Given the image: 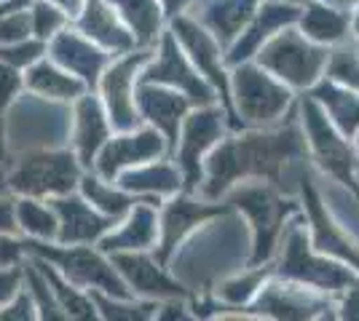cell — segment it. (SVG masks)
Masks as SVG:
<instances>
[{
	"instance_id": "obj_40",
	"label": "cell",
	"mask_w": 359,
	"mask_h": 321,
	"mask_svg": "<svg viewBox=\"0 0 359 321\" xmlns=\"http://www.w3.org/2000/svg\"><path fill=\"white\" fill-rule=\"evenodd\" d=\"M30 311H32L30 297H19L14 303V308H6V311H3V316H6V319H27Z\"/></svg>"
},
{
	"instance_id": "obj_46",
	"label": "cell",
	"mask_w": 359,
	"mask_h": 321,
	"mask_svg": "<svg viewBox=\"0 0 359 321\" xmlns=\"http://www.w3.org/2000/svg\"><path fill=\"white\" fill-rule=\"evenodd\" d=\"M327 6H335V8H344V6H348V3H354V0H325Z\"/></svg>"
},
{
	"instance_id": "obj_17",
	"label": "cell",
	"mask_w": 359,
	"mask_h": 321,
	"mask_svg": "<svg viewBox=\"0 0 359 321\" xmlns=\"http://www.w3.org/2000/svg\"><path fill=\"white\" fill-rule=\"evenodd\" d=\"M57 209V236L62 244H89L94 238H100L113 220L102 217L97 209H91L86 201L81 199H60L51 201Z\"/></svg>"
},
{
	"instance_id": "obj_48",
	"label": "cell",
	"mask_w": 359,
	"mask_h": 321,
	"mask_svg": "<svg viewBox=\"0 0 359 321\" xmlns=\"http://www.w3.org/2000/svg\"><path fill=\"white\" fill-rule=\"evenodd\" d=\"M3 187H6V177H0V193H3Z\"/></svg>"
},
{
	"instance_id": "obj_25",
	"label": "cell",
	"mask_w": 359,
	"mask_h": 321,
	"mask_svg": "<svg viewBox=\"0 0 359 321\" xmlns=\"http://www.w3.org/2000/svg\"><path fill=\"white\" fill-rule=\"evenodd\" d=\"M158 238V217L148 204H135L126 225L105 238V249H145Z\"/></svg>"
},
{
	"instance_id": "obj_23",
	"label": "cell",
	"mask_w": 359,
	"mask_h": 321,
	"mask_svg": "<svg viewBox=\"0 0 359 321\" xmlns=\"http://www.w3.org/2000/svg\"><path fill=\"white\" fill-rule=\"evenodd\" d=\"M75 148L83 164H91V158L97 155V150L105 145L107 139V115L102 113V107L97 99L83 97L78 107H75Z\"/></svg>"
},
{
	"instance_id": "obj_37",
	"label": "cell",
	"mask_w": 359,
	"mask_h": 321,
	"mask_svg": "<svg viewBox=\"0 0 359 321\" xmlns=\"http://www.w3.org/2000/svg\"><path fill=\"white\" fill-rule=\"evenodd\" d=\"M16 89H19V76H16L11 67H3L0 64V107H6L14 99Z\"/></svg>"
},
{
	"instance_id": "obj_19",
	"label": "cell",
	"mask_w": 359,
	"mask_h": 321,
	"mask_svg": "<svg viewBox=\"0 0 359 321\" xmlns=\"http://www.w3.org/2000/svg\"><path fill=\"white\" fill-rule=\"evenodd\" d=\"M137 110L148 118L150 123H156L161 131L166 134L169 142H177L180 137V121L182 115L188 113L191 99L188 97H180L175 92H166L158 86H142L140 97H135Z\"/></svg>"
},
{
	"instance_id": "obj_21",
	"label": "cell",
	"mask_w": 359,
	"mask_h": 321,
	"mask_svg": "<svg viewBox=\"0 0 359 321\" xmlns=\"http://www.w3.org/2000/svg\"><path fill=\"white\" fill-rule=\"evenodd\" d=\"M81 32L113 51H129L135 46V38L121 24L118 16L113 14V6H107L105 0L86 3V14L81 19Z\"/></svg>"
},
{
	"instance_id": "obj_50",
	"label": "cell",
	"mask_w": 359,
	"mask_h": 321,
	"mask_svg": "<svg viewBox=\"0 0 359 321\" xmlns=\"http://www.w3.org/2000/svg\"><path fill=\"white\" fill-rule=\"evenodd\" d=\"M357 169H359V166H357ZM357 183H359V180H357Z\"/></svg>"
},
{
	"instance_id": "obj_28",
	"label": "cell",
	"mask_w": 359,
	"mask_h": 321,
	"mask_svg": "<svg viewBox=\"0 0 359 321\" xmlns=\"http://www.w3.org/2000/svg\"><path fill=\"white\" fill-rule=\"evenodd\" d=\"M126 19L137 43H153L161 27V11L156 0H110Z\"/></svg>"
},
{
	"instance_id": "obj_1",
	"label": "cell",
	"mask_w": 359,
	"mask_h": 321,
	"mask_svg": "<svg viewBox=\"0 0 359 321\" xmlns=\"http://www.w3.org/2000/svg\"><path fill=\"white\" fill-rule=\"evenodd\" d=\"M306 155L303 139L298 129L292 126H279V129H266V131H252L247 137L231 139L220 145L212 153L207 164V183H204V196L207 199H220L228 187L247 180V183H271L285 187V183H295L292 169L300 166V158Z\"/></svg>"
},
{
	"instance_id": "obj_41",
	"label": "cell",
	"mask_w": 359,
	"mask_h": 321,
	"mask_svg": "<svg viewBox=\"0 0 359 321\" xmlns=\"http://www.w3.org/2000/svg\"><path fill=\"white\" fill-rule=\"evenodd\" d=\"M16 281H19V276L11 273V271L6 273V268H0V303H3V300H8V297L14 294Z\"/></svg>"
},
{
	"instance_id": "obj_30",
	"label": "cell",
	"mask_w": 359,
	"mask_h": 321,
	"mask_svg": "<svg viewBox=\"0 0 359 321\" xmlns=\"http://www.w3.org/2000/svg\"><path fill=\"white\" fill-rule=\"evenodd\" d=\"M27 83H30V89H35L43 97H51V99H75L83 92V83L78 78H73L65 70H57L51 64H38L27 76Z\"/></svg>"
},
{
	"instance_id": "obj_6",
	"label": "cell",
	"mask_w": 359,
	"mask_h": 321,
	"mask_svg": "<svg viewBox=\"0 0 359 321\" xmlns=\"http://www.w3.org/2000/svg\"><path fill=\"white\" fill-rule=\"evenodd\" d=\"M303 129L309 145L314 150L316 161L322 164V169L338 177V183L348 185L354 193H359L357 187V158L348 148V139L335 129V123L327 121L325 110H319L316 99H306L303 102Z\"/></svg>"
},
{
	"instance_id": "obj_34",
	"label": "cell",
	"mask_w": 359,
	"mask_h": 321,
	"mask_svg": "<svg viewBox=\"0 0 359 321\" xmlns=\"http://www.w3.org/2000/svg\"><path fill=\"white\" fill-rule=\"evenodd\" d=\"M266 276H269V268H257L252 273L231 278V281H225L223 287H220V297H223L225 303H231V306H244V303H250L255 294L260 292Z\"/></svg>"
},
{
	"instance_id": "obj_8",
	"label": "cell",
	"mask_w": 359,
	"mask_h": 321,
	"mask_svg": "<svg viewBox=\"0 0 359 321\" xmlns=\"http://www.w3.org/2000/svg\"><path fill=\"white\" fill-rule=\"evenodd\" d=\"M43 257L57 262L67 278H73L81 287H97L102 292H110L116 297H129L126 284L121 281L113 265H107L97 252L89 246H67V249H43Z\"/></svg>"
},
{
	"instance_id": "obj_13",
	"label": "cell",
	"mask_w": 359,
	"mask_h": 321,
	"mask_svg": "<svg viewBox=\"0 0 359 321\" xmlns=\"http://www.w3.org/2000/svg\"><path fill=\"white\" fill-rule=\"evenodd\" d=\"M300 11L287 0V3H266L263 8H257L255 16L247 22V27L236 35L239 41L231 46V54H228V64H241L244 59H250L255 57L260 46L269 41L271 35L276 30H282V27H290V24H295L298 22Z\"/></svg>"
},
{
	"instance_id": "obj_12",
	"label": "cell",
	"mask_w": 359,
	"mask_h": 321,
	"mask_svg": "<svg viewBox=\"0 0 359 321\" xmlns=\"http://www.w3.org/2000/svg\"><path fill=\"white\" fill-rule=\"evenodd\" d=\"M145 59H148V54H129V57L116 62L105 73V80H102L107 115H110V123L121 131H129L137 126L135 76L137 67Z\"/></svg>"
},
{
	"instance_id": "obj_36",
	"label": "cell",
	"mask_w": 359,
	"mask_h": 321,
	"mask_svg": "<svg viewBox=\"0 0 359 321\" xmlns=\"http://www.w3.org/2000/svg\"><path fill=\"white\" fill-rule=\"evenodd\" d=\"M27 30H30L27 16H11V19L0 22V41L14 43V41H19V38H25V32Z\"/></svg>"
},
{
	"instance_id": "obj_33",
	"label": "cell",
	"mask_w": 359,
	"mask_h": 321,
	"mask_svg": "<svg viewBox=\"0 0 359 321\" xmlns=\"http://www.w3.org/2000/svg\"><path fill=\"white\" fill-rule=\"evenodd\" d=\"M83 190H86V196L91 199V204L100 212H105V217H110V220H116V217H121V214L129 212L135 206L126 193L107 187V185H102V180H86Z\"/></svg>"
},
{
	"instance_id": "obj_43",
	"label": "cell",
	"mask_w": 359,
	"mask_h": 321,
	"mask_svg": "<svg viewBox=\"0 0 359 321\" xmlns=\"http://www.w3.org/2000/svg\"><path fill=\"white\" fill-rule=\"evenodd\" d=\"M14 228V209L0 204V230H11Z\"/></svg>"
},
{
	"instance_id": "obj_18",
	"label": "cell",
	"mask_w": 359,
	"mask_h": 321,
	"mask_svg": "<svg viewBox=\"0 0 359 321\" xmlns=\"http://www.w3.org/2000/svg\"><path fill=\"white\" fill-rule=\"evenodd\" d=\"M113 262L118 265V273L126 276L129 287H135L132 292L148 294V297H158V300H175V297L185 294L177 281H172L145 255H116Z\"/></svg>"
},
{
	"instance_id": "obj_7",
	"label": "cell",
	"mask_w": 359,
	"mask_h": 321,
	"mask_svg": "<svg viewBox=\"0 0 359 321\" xmlns=\"http://www.w3.org/2000/svg\"><path fill=\"white\" fill-rule=\"evenodd\" d=\"M78 180V164L70 153H43L19 161L11 174V187L27 196L67 193Z\"/></svg>"
},
{
	"instance_id": "obj_49",
	"label": "cell",
	"mask_w": 359,
	"mask_h": 321,
	"mask_svg": "<svg viewBox=\"0 0 359 321\" xmlns=\"http://www.w3.org/2000/svg\"><path fill=\"white\" fill-rule=\"evenodd\" d=\"M0 158H3V134H0Z\"/></svg>"
},
{
	"instance_id": "obj_31",
	"label": "cell",
	"mask_w": 359,
	"mask_h": 321,
	"mask_svg": "<svg viewBox=\"0 0 359 321\" xmlns=\"http://www.w3.org/2000/svg\"><path fill=\"white\" fill-rule=\"evenodd\" d=\"M325 73L332 83L346 86L351 92H359V43H351L344 38L338 43V48L327 57Z\"/></svg>"
},
{
	"instance_id": "obj_26",
	"label": "cell",
	"mask_w": 359,
	"mask_h": 321,
	"mask_svg": "<svg viewBox=\"0 0 359 321\" xmlns=\"http://www.w3.org/2000/svg\"><path fill=\"white\" fill-rule=\"evenodd\" d=\"M225 206H207V204H194V201H172L169 209L164 212L161 220V230H164V249H175L180 238L188 233V230L204 222L212 214H223Z\"/></svg>"
},
{
	"instance_id": "obj_11",
	"label": "cell",
	"mask_w": 359,
	"mask_h": 321,
	"mask_svg": "<svg viewBox=\"0 0 359 321\" xmlns=\"http://www.w3.org/2000/svg\"><path fill=\"white\" fill-rule=\"evenodd\" d=\"M223 134V110L217 107H207V110H198L194 113L185 126H182V134L177 137L180 142V164L185 171V180L188 187H196L201 183V153L212 148Z\"/></svg>"
},
{
	"instance_id": "obj_16",
	"label": "cell",
	"mask_w": 359,
	"mask_h": 321,
	"mask_svg": "<svg viewBox=\"0 0 359 321\" xmlns=\"http://www.w3.org/2000/svg\"><path fill=\"white\" fill-rule=\"evenodd\" d=\"M161 153H164V139H161V134L153 131V129H142V131H137V134L118 137V139H113L110 145H105L97 169H100L102 177L113 180L123 166L148 164V161H156Z\"/></svg>"
},
{
	"instance_id": "obj_42",
	"label": "cell",
	"mask_w": 359,
	"mask_h": 321,
	"mask_svg": "<svg viewBox=\"0 0 359 321\" xmlns=\"http://www.w3.org/2000/svg\"><path fill=\"white\" fill-rule=\"evenodd\" d=\"M19 257V244L8 241V238H0V268L11 265Z\"/></svg>"
},
{
	"instance_id": "obj_10",
	"label": "cell",
	"mask_w": 359,
	"mask_h": 321,
	"mask_svg": "<svg viewBox=\"0 0 359 321\" xmlns=\"http://www.w3.org/2000/svg\"><path fill=\"white\" fill-rule=\"evenodd\" d=\"M298 183L300 190H303V204H306V212H309V222H311V230H314V246L322 255H332L341 262H346L348 268L359 271V244L338 228V222L322 206V199H319L314 185L309 183V177L300 174Z\"/></svg>"
},
{
	"instance_id": "obj_15",
	"label": "cell",
	"mask_w": 359,
	"mask_h": 321,
	"mask_svg": "<svg viewBox=\"0 0 359 321\" xmlns=\"http://www.w3.org/2000/svg\"><path fill=\"white\" fill-rule=\"evenodd\" d=\"M257 311L263 316L276 319H314L319 311H325V300H319L316 290L303 287L298 281L292 284H266L257 292Z\"/></svg>"
},
{
	"instance_id": "obj_5",
	"label": "cell",
	"mask_w": 359,
	"mask_h": 321,
	"mask_svg": "<svg viewBox=\"0 0 359 321\" xmlns=\"http://www.w3.org/2000/svg\"><path fill=\"white\" fill-rule=\"evenodd\" d=\"M231 201L250 217L255 233V262L269 260L279 244V233L285 225L292 201H285L273 187L263 183H247L231 193Z\"/></svg>"
},
{
	"instance_id": "obj_45",
	"label": "cell",
	"mask_w": 359,
	"mask_h": 321,
	"mask_svg": "<svg viewBox=\"0 0 359 321\" xmlns=\"http://www.w3.org/2000/svg\"><path fill=\"white\" fill-rule=\"evenodd\" d=\"M164 3H166V8H169V14H175V11H180L188 0H164Z\"/></svg>"
},
{
	"instance_id": "obj_20",
	"label": "cell",
	"mask_w": 359,
	"mask_h": 321,
	"mask_svg": "<svg viewBox=\"0 0 359 321\" xmlns=\"http://www.w3.org/2000/svg\"><path fill=\"white\" fill-rule=\"evenodd\" d=\"M257 11V0H210L201 6V24L223 46L236 41Z\"/></svg>"
},
{
	"instance_id": "obj_2",
	"label": "cell",
	"mask_w": 359,
	"mask_h": 321,
	"mask_svg": "<svg viewBox=\"0 0 359 321\" xmlns=\"http://www.w3.org/2000/svg\"><path fill=\"white\" fill-rule=\"evenodd\" d=\"M327 57V48L309 41L295 27H282L257 51L260 67L292 89H311L325 73Z\"/></svg>"
},
{
	"instance_id": "obj_4",
	"label": "cell",
	"mask_w": 359,
	"mask_h": 321,
	"mask_svg": "<svg viewBox=\"0 0 359 321\" xmlns=\"http://www.w3.org/2000/svg\"><path fill=\"white\" fill-rule=\"evenodd\" d=\"M233 76V97L244 121L252 126H273L282 121L292 97L279 78L252 64H241Z\"/></svg>"
},
{
	"instance_id": "obj_38",
	"label": "cell",
	"mask_w": 359,
	"mask_h": 321,
	"mask_svg": "<svg viewBox=\"0 0 359 321\" xmlns=\"http://www.w3.org/2000/svg\"><path fill=\"white\" fill-rule=\"evenodd\" d=\"M100 306L105 308V316L110 319H145L148 313H142V311H148V308H123V306H110L105 300H100Z\"/></svg>"
},
{
	"instance_id": "obj_44",
	"label": "cell",
	"mask_w": 359,
	"mask_h": 321,
	"mask_svg": "<svg viewBox=\"0 0 359 321\" xmlns=\"http://www.w3.org/2000/svg\"><path fill=\"white\" fill-rule=\"evenodd\" d=\"M54 3H60V8H65L67 14H75L81 8V0H54Z\"/></svg>"
},
{
	"instance_id": "obj_39",
	"label": "cell",
	"mask_w": 359,
	"mask_h": 321,
	"mask_svg": "<svg viewBox=\"0 0 359 321\" xmlns=\"http://www.w3.org/2000/svg\"><path fill=\"white\" fill-rule=\"evenodd\" d=\"M346 300H344V316L346 319H359V278L354 284L346 287Z\"/></svg>"
},
{
	"instance_id": "obj_14",
	"label": "cell",
	"mask_w": 359,
	"mask_h": 321,
	"mask_svg": "<svg viewBox=\"0 0 359 321\" xmlns=\"http://www.w3.org/2000/svg\"><path fill=\"white\" fill-rule=\"evenodd\" d=\"M175 32H177L180 43L188 48L196 70H198L201 76L210 78V83L220 92V99H223L225 105H231V97H228V78H225L217 41H215L204 27H198L194 19H177V22H175Z\"/></svg>"
},
{
	"instance_id": "obj_27",
	"label": "cell",
	"mask_w": 359,
	"mask_h": 321,
	"mask_svg": "<svg viewBox=\"0 0 359 321\" xmlns=\"http://www.w3.org/2000/svg\"><path fill=\"white\" fill-rule=\"evenodd\" d=\"M54 54L70 73L86 78V80H94L100 67L105 64L102 51L86 43V41H81L78 35H62L60 41L54 43Z\"/></svg>"
},
{
	"instance_id": "obj_32",
	"label": "cell",
	"mask_w": 359,
	"mask_h": 321,
	"mask_svg": "<svg viewBox=\"0 0 359 321\" xmlns=\"http://www.w3.org/2000/svg\"><path fill=\"white\" fill-rule=\"evenodd\" d=\"M16 217H19V225L27 233H32L35 238H54L57 236V217H54V212H48V206H41L38 201H22L16 209Z\"/></svg>"
},
{
	"instance_id": "obj_3",
	"label": "cell",
	"mask_w": 359,
	"mask_h": 321,
	"mask_svg": "<svg viewBox=\"0 0 359 321\" xmlns=\"http://www.w3.org/2000/svg\"><path fill=\"white\" fill-rule=\"evenodd\" d=\"M285 252H282V276L290 281H298L303 287H311L316 292H344L348 284L357 281V276L348 271V265L330 262L327 257H316L309 249L306 230L292 225L287 230Z\"/></svg>"
},
{
	"instance_id": "obj_51",
	"label": "cell",
	"mask_w": 359,
	"mask_h": 321,
	"mask_svg": "<svg viewBox=\"0 0 359 321\" xmlns=\"http://www.w3.org/2000/svg\"><path fill=\"white\" fill-rule=\"evenodd\" d=\"M290 3H292V0H290Z\"/></svg>"
},
{
	"instance_id": "obj_9",
	"label": "cell",
	"mask_w": 359,
	"mask_h": 321,
	"mask_svg": "<svg viewBox=\"0 0 359 321\" xmlns=\"http://www.w3.org/2000/svg\"><path fill=\"white\" fill-rule=\"evenodd\" d=\"M145 80L175 86L180 92H185V97L196 105H212V99H215L212 86L201 78V73L194 64L185 59V54L180 51L177 41L172 35H164L158 62H153V67L145 73Z\"/></svg>"
},
{
	"instance_id": "obj_29",
	"label": "cell",
	"mask_w": 359,
	"mask_h": 321,
	"mask_svg": "<svg viewBox=\"0 0 359 321\" xmlns=\"http://www.w3.org/2000/svg\"><path fill=\"white\" fill-rule=\"evenodd\" d=\"M180 180L182 174L177 169L148 161V166H140L137 171L123 177V187L137 190V193H175L180 187Z\"/></svg>"
},
{
	"instance_id": "obj_22",
	"label": "cell",
	"mask_w": 359,
	"mask_h": 321,
	"mask_svg": "<svg viewBox=\"0 0 359 321\" xmlns=\"http://www.w3.org/2000/svg\"><path fill=\"white\" fill-rule=\"evenodd\" d=\"M300 32L314 41L319 46H327V43H341L344 38H348V16L341 14V8L327 6L322 0L309 3L298 16Z\"/></svg>"
},
{
	"instance_id": "obj_47",
	"label": "cell",
	"mask_w": 359,
	"mask_h": 321,
	"mask_svg": "<svg viewBox=\"0 0 359 321\" xmlns=\"http://www.w3.org/2000/svg\"><path fill=\"white\" fill-rule=\"evenodd\" d=\"M354 32H357V43H359V14L354 16Z\"/></svg>"
},
{
	"instance_id": "obj_35",
	"label": "cell",
	"mask_w": 359,
	"mask_h": 321,
	"mask_svg": "<svg viewBox=\"0 0 359 321\" xmlns=\"http://www.w3.org/2000/svg\"><path fill=\"white\" fill-rule=\"evenodd\" d=\"M62 24H65V16H62L60 8L48 6V3H38V6L32 8V30L38 32L41 38L54 35Z\"/></svg>"
},
{
	"instance_id": "obj_24",
	"label": "cell",
	"mask_w": 359,
	"mask_h": 321,
	"mask_svg": "<svg viewBox=\"0 0 359 321\" xmlns=\"http://www.w3.org/2000/svg\"><path fill=\"white\" fill-rule=\"evenodd\" d=\"M314 99L325 105V110H327L332 123H335V129L344 137H351L354 131H359V94H354L346 86L338 89V83H332L327 78L322 86L314 89Z\"/></svg>"
}]
</instances>
